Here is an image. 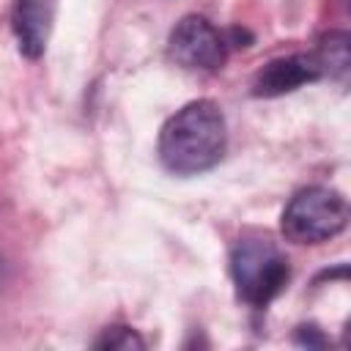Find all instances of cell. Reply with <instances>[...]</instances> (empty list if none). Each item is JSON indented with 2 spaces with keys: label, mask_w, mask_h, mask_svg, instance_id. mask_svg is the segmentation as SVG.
Listing matches in <instances>:
<instances>
[{
  "label": "cell",
  "mask_w": 351,
  "mask_h": 351,
  "mask_svg": "<svg viewBox=\"0 0 351 351\" xmlns=\"http://www.w3.org/2000/svg\"><path fill=\"white\" fill-rule=\"evenodd\" d=\"M321 80V69L318 60L313 58V52L307 55H288V58H274L269 60L252 80V93L255 96H282L291 93L307 82Z\"/></svg>",
  "instance_id": "obj_5"
},
{
  "label": "cell",
  "mask_w": 351,
  "mask_h": 351,
  "mask_svg": "<svg viewBox=\"0 0 351 351\" xmlns=\"http://www.w3.org/2000/svg\"><path fill=\"white\" fill-rule=\"evenodd\" d=\"M167 55L192 71H217L228 58V38L197 14L184 16L167 41Z\"/></svg>",
  "instance_id": "obj_4"
},
{
  "label": "cell",
  "mask_w": 351,
  "mask_h": 351,
  "mask_svg": "<svg viewBox=\"0 0 351 351\" xmlns=\"http://www.w3.org/2000/svg\"><path fill=\"white\" fill-rule=\"evenodd\" d=\"M296 343H302V346H324L326 340L318 335L315 326H299V332H296Z\"/></svg>",
  "instance_id": "obj_9"
},
{
  "label": "cell",
  "mask_w": 351,
  "mask_h": 351,
  "mask_svg": "<svg viewBox=\"0 0 351 351\" xmlns=\"http://www.w3.org/2000/svg\"><path fill=\"white\" fill-rule=\"evenodd\" d=\"M230 274L236 282V293L247 304L266 307L288 285L291 266L274 241L241 239L230 252Z\"/></svg>",
  "instance_id": "obj_2"
},
{
  "label": "cell",
  "mask_w": 351,
  "mask_h": 351,
  "mask_svg": "<svg viewBox=\"0 0 351 351\" xmlns=\"http://www.w3.org/2000/svg\"><path fill=\"white\" fill-rule=\"evenodd\" d=\"M348 33L343 30H332L329 36L321 38V44L315 47L313 58L318 60L321 77H332V80H343L348 74Z\"/></svg>",
  "instance_id": "obj_7"
},
{
  "label": "cell",
  "mask_w": 351,
  "mask_h": 351,
  "mask_svg": "<svg viewBox=\"0 0 351 351\" xmlns=\"http://www.w3.org/2000/svg\"><path fill=\"white\" fill-rule=\"evenodd\" d=\"M52 19H55V0H14L11 27L16 36V47L25 58L36 60L44 55Z\"/></svg>",
  "instance_id": "obj_6"
},
{
  "label": "cell",
  "mask_w": 351,
  "mask_h": 351,
  "mask_svg": "<svg viewBox=\"0 0 351 351\" xmlns=\"http://www.w3.org/2000/svg\"><path fill=\"white\" fill-rule=\"evenodd\" d=\"M228 148V123L217 101L197 99L170 115L159 132V159L176 176H197L219 165Z\"/></svg>",
  "instance_id": "obj_1"
},
{
  "label": "cell",
  "mask_w": 351,
  "mask_h": 351,
  "mask_svg": "<svg viewBox=\"0 0 351 351\" xmlns=\"http://www.w3.org/2000/svg\"><path fill=\"white\" fill-rule=\"evenodd\" d=\"M96 348H110V351H140L145 348V340L132 329V326H107L96 340Z\"/></svg>",
  "instance_id": "obj_8"
},
{
  "label": "cell",
  "mask_w": 351,
  "mask_h": 351,
  "mask_svg": "<svg viewBox=\"0 0 351 351\" xmlns=\"http://www.w3.org/2000/svg\"><path fill=\"white\" fill-rule=\"evenodd\" d=\"M348 225V203L337 189L307 186L299 189L280 219L282 236L293 244H321L343 233Z\"/></svg>",
  "instance_id": "obj_3"
}]
</instances>
